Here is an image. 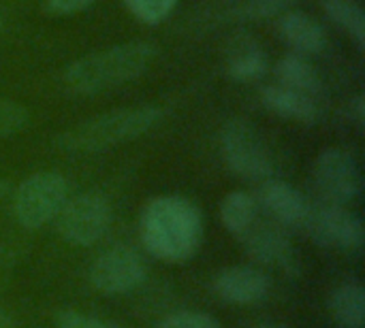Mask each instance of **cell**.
I'll list each match as a JSON object with an SVG mask.
<instances>
[{"label": "cell", "instance_id": "1", "mask_svg": "<svg viewBox=\"0 0 365 328\" xmlns=\"http://www.w3.org/2000/svg\"><path fill=\"white\" fill-rule=\"evenodd\" d=\"M201 237V211L184 196L154 199L141 213V241L156 258L186 260L199 250Z\"/></svg>", "mask_w": 365, "mask_h": 328}, {"label": "cell", "instance_id": "2", "mask_svg": "<svg viewBox=\"0 0 365 328\" xmlns=\"http://www.w3.org/2000/svg\"><path fill=\"white\" fill-rule=\"evenodd\" d=\"M154 55L156 49L152 43H122L71 62L62 73V83L71 94H98L143 75L152 64Z\"/></svg>", "mask_w": 365, "mask_h": 328}, {"label": "cell", "instance_id": "3", "mask_svg": "<svg viewBox=\"0 0 365 328\" xmlns=\"http://www.w3.org/2000/svg\"><path fill=\"white\" fill-rule=\"evenodd\" d=\"M163 120L158 107H128L92 117L58 137V145L71 154H98L145 134Z\"/></svg>", "mask_w": 365, "mask_h": 328}, {"label": "cell", "instance_id": "4", "mask_svg": "<svg viewBox=\"0 0 365 328\" xmlns=\"http://www.w3.org/2000/svg\"><path fill=\"white\" fill-rule=\"evenodd\" d=\"M220 152L227 166L242 179L267 181L274 175V156L259 134V130L246 120H231L220 132Z\"/></svg>", "mask_w": 365, "mask_h": 328}, {"label": "cell", "instance_id": "5", "mask_svg": "<svg viewBox=\"0 0 365 328\" xmlns=\"http://www.w3.org/2000/svg\"><path fill=\"white\" fill-rule=\"evenodd\" d=\"M66 199L68 186L62 175L51 171L34 173L15 192V218L24 228H38L60 213Z\"/></svg>", "mask_w": 365, "mask_h": 328}, {"label": "cell", "instance_id": "6", "mask_svg": "<svg viewBox=\"0 0 365 328\" xmlns=\"http://www.w3.org/2000/svg\"><path fill=\"white\" fill-rule=\"evenodd\" d=\"M302 228L321 248L342 252H359L364 248V222L359 216L346 211L342 205L325 201L319 205H310L308 218Z\"/></svg>", "mask_w": 365, "mask_h": 328}, {"label": "cell", "instance_id": "7", "mask_svg": "<svg viewBox=\"0 0 365 328\" xmlns=\"http://www.w3.org/2000/svg\"><path fill=\"white\" fill-rule=\"evenodd\" d=\"M111 224V207L98 192H83L66 201L58 213V231L71 245L96 243Z\"/></svg>", "mask_w": 365, "mask_h": 328}, {"label": "cell", "instance_id": "8", "mask_svg": "<svg viewBox=\"0 0 365 328\" xmlns=\"http://www.w3.org/2000/svg\"><path fill=\"white\" fill-rule=\"evenodd\" d=\"M314 184L325 203L346 205L359 199L364 190V177L357 160L338 147H329L319 154L314 162Z\"/></svg>", "mask_w": 365, "mask_h": 328}, {"label": "cell", "instance_id": "9", "mask_svg": "<svg viewBox=\"0 0 365 328\" xmlns=\"http://www.w3.org/2000/svg\"><path fill=\"white\" fill-rule=\"evenodd\" d=\"M143 277L145 265L141 256L126 245L103 252L90 267V284L105 295H124L137 288Z\"/></svg>", "mask_w": 365, "mask_h": 328}, {"label": "cell", "instance_id": "10", "mask_svg": "<svg viewBox=\"0 0 365 328\" xmlns=\"http://www.w3.org/2000/svg\"><path fill=\"white\" fill-rule=\"evenodd\" d=\"M259 207L265 209L267 216L274 218L276 224L289 226V228H302L310 205L302 192H297L291 184L280 181V179H267L263 181L257 199Z\"/></svg>", "mask_w": 365, "mask_h": 328}, {"label": "cell", "instance_id": "11", "mask_svg": "<svg viewBox=\"0 0 365 328\" xmlns=\"http://www.w3.org/2000/svg\"><path fill=\"white\" fill-rule=\"evenodd\" d=\"M240 239H242L248 256L261 265H280L287 269L293 265L291 239L284 233V228L276 222L257 220L252 224V228L246 231Z\"/></svg>", "mask_w": 365, "mask_h": 328}, {"label": "cell", "instance_id": "12", "mask_svg": "<svg viewBox=\"0 0 365 328\" xmlns=\"http://www.w3.org/2000/svg\"><path fill=\"white\" fill-rule=\"evenodd\" d=\"M214 292L233 305H255L267 299L272 290L269 277L255 267H233L222 271L214 284Z\"/></svg>", "mask_w": 365, "mask_h": 328}, {"label": "cell", "instance_id": "13", "mask_svg": "<svg viewBox=\"0 0 365 328\" xmlns=\"http://www.w3.org/2000/svg\"><path fill=\"white\" fill-rule=\"evenodd\" d=\"M278 32L282 41L299 55H317L325 49L327 36L319 21L302 11H287L278 19Z\"/></svg>", "mask_w": 365, "mask_h": 328}, {"label": "cell", "instance_id": "14", "mask_svg": "<svg viewBox=\"0 0 365 328\" xmlns=\"http://www.w3.org/2000/svg\"><path fill=\"white\" fill-rule=\"evenodd\" d=\"M261 102L272 113H276L280 117H287V120L304 122V124H312L321 115L317 98L299 94L295 90H289V88H284L280 83L278 85H265L261 90Z\"/></svg>", "mask_w": 365, "mask_h": 328}, {"label": "cell", "instance_id": "15", "mask_svg": "<svg viewBox=\"0 0 365 328\" xmlns=\"http://www.w3.org/2000/svg\"><path fill=\"white\" fill-rule=\"evenodd\" d=\"M267 73V55L250 36H237L229 45L227 75L233 81H257Z\"/></svg>", "mask_w": 365, "mask_h": 328}, {"label": "cell", "instance_id": "16", "mask_svg": "<svg viewBox=\"0 0 365 328\" xmlns=\"http://www.w3.org/2000/svg\"><path fill=\"white\" fill-rule=\"evenodd\" d=\"M276 77L280 85L295 90L299 94L321 98L323 94V79L317 73V68L299 53H287L278 64H276Z\"/></svg>", "mask_w": 365, "mask_h": 328}, {"label": "cell", "instance_id": "17", "mask_svg": "<svg viewBox=\"0 0 365 328\" xmlns=\"http://www.w3.org/2000/svg\"><path fill=\"white\" fill-rule=\"evenodd\" d=\"M334 320L342 328H361L365 324V290L359 282H344L329 299Z\"/></svg>", "mask_w": 365, "mask_h": 328}, {"label": "cell", "instance_id": "18", "mask_svg": "<svg viewBox=\"0 0 365 328\" xmlns=\"http://www.w3.org/2000/svg\"><path fill=\"white\" fill-rule=\"evenodd\" d=\"M261 207L257 203L255 196L237 190V192H231L225 196L222 205H220V218H222V224L229 233H233L237 239L252 228V224L259 220V213Z\"/></svg>", "mask_w": 365, "mask_h": 328}, {"label": "cell", "instance_id": "19", "mask_svg": "<svg viewBox=\"0 0 365 328\" xmlns=\"http://www.w3.org/2000/svg\"><path fill=\"white\" fill-rule=\"evenodd\" d=\"M323 11L336 21L344 32L351 34L355 45L364 49L365 45V17L364 9L355 0H321Z\"/></svg>", "mask_w": 365, "mask_h": 328}, {"label": "cell", "instance_id": "20", "mask_svg": "<svg viewBox=\"0 0 365 328\" xmlns=\"http://www.w3.org/2000/svg\"><path fill=\"white\" fill-rule=\"evenodd\" d=\"M178 0H124L126 9L143 23H160L169 17Z\"/></svg>", "mask_w": 365, "mask_h": 328}, {"label": "cell", "instance_id": "21", "mask_svg": "<svg viewBox=\"0 0 365 328\" xmlns=\"http://www.w3.org/2000/svg\"><path fill=\"white\" fill-rule=\"evenodd\" d=\"M28 124V109L19 102L0 98V141L17 134Z\"/></svg>", "mask_w": 365, "mask_h": 328}, {"label": "cell", "instance_id": "22", "mask_svg": "<svg viewBox=\"0 0 365 328\" xmlns=\"http://www.w3.org/2000/svg\"><path fill=\"white\" fill-rule=\"evenodd\" d=\"M295 2L299 0H246V4L242 6V15L248 19H265L287 13Z\"/></svg>", "mask_w": 365, "mask_h": 328}, {"label": "cell", "instance_id": "23", "mask_svg": "<svg viewBox=\"0 0 365 328\" xmlns=\"http://www.w3.org/2000/svg\"><path fill=\"white\" fill-rule=\"evenodd\" d=\"M158 328H222L216 318L201 312H178L167 316Z\"/></svg>", "mask_w": 365, "mask_h": 328}, {"label": "cell", "instance_id": "24", "mask_svg": "<svg viewBox=\"0 0 365 328\" xmlns=\"http://www.w3.org/2000/svg\"><path fill=\"white\" fill-rule=\"evenodd\" d=\"M56 327L58 328H120L113 322H105V320H98V318H92V316H86V314H79V312H60L56 316Z\"/></svg>", "mask_w": 365, "mask_h": 328}, {"label": "cell", "instance_id": "25", "mask_svg": "<svg viewBox=\"0 0 365 328\" xmlns=\"http://www.w3.org/2000/svg\"><path fill=\"white\" fill-rule=\"evenodd\" d=\"M94 0H45L47 9L58 13V15H71L77 13L81 9H86L88 4H92Z\"/></svg>", "mask_w": 365, "mask_h": 328}, {"label": "cell", "instance_id": "26", "mask_svg": "<svg viewBox=\"0 0 365 328\" xmlns=\"http://www.w3.org/2000/svg\"><path fill=\"white\" fill-rule=\"evenodd\" d=\"M351 117L355 122L357 128H364L365 126V98L364 96H357L353 102H351Z\"/></svg>", "mask_w": 365, "mask_h": 328}, {"label": "cell", "instance_id": "27", "mask_svg": "<svg viewBox=\"0 0 365 328\" xmlns=\"http://www.w3.org/2000/svg\"><path fill=\"white\" fill-rule=\"evenodd\" d=\"M15 320H13V316L11 314H6L2 307H0V328H15Z\"/></svg>", "mask_w": 365, "mask_h": 328}, {"label": "cell", "instance_id": "28", "mask_svg": "<svg viewBox=\"0 0 365 328\" xmlns=\"http://www.w3.org/2000/svg\"><path fill=\"white\" fill-rule=\"evenodd\" d=\"M4 196V181H2V177H0V199Z\"/></svg>", "mask_w": 365, "mask_h": 328}, {"label": "cell", "instance_id": "29", "mask_svg": "<svg viewBox=\"0 0 365 328\" xmlns=\"http://www.w3.org/2000/svg\"><path fill=\"white\" fill-rule=\"evenodd\" d=\"M255 328H280V327H272V324H263V327H255Z\"/></svg>", "mask_w": 365, "mask_h": 328}, {"label": "cell", "instance_id": "30", "mask_svg": "<svg viewBox=\"0 0 365 328\" xmlns=\"http://www.w3.org/2000/svg\"><path fill=\"white\" fill-rule=\"evenodd\" d=\"M0 30H2V17H0Z\"/></svg>", "mask_w": 365, "mask_h": 328}]
</instances>
